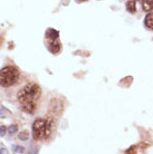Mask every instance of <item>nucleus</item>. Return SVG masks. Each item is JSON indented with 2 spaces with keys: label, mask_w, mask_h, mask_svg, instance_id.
Returning a JSON list of instances; mask_svg holds the SVG:
<instances>
[{
  "label": "nucleus",
  "mask_w": 153,
  "mask_h": 154,
  "mask_svg": "<svg viewBox=\"0 0 153 154\" xmlns=\"http://www.w3.org/2000/svg\"><path fill=\"white\" fill-rule=\"evenodd\" d=\"M54 127L53 121L50 119H37L33 124V137L34 140H45L52 134Z\"/></svg>",
  "instance_id": "obj_1"
},
{
  "label": "nucleus",
  "mask_w": 153,
  "mask_h": 154,
  "mask_svg": "<svg viewBox=\"0 0 153 154\" xmlns=\"http://www.w3.org/2000/svg\"><path fill=\"white\" fill-rule=\"evenodd\" d=\"M42 94L40 87L36 84H30L23 86L17 94V98L19 100L20 104L25 103H30V102H36L38 100L39 96Z\"/></svg>",
  "instance_id": "obj_2"
},
{
  "label": "nucleus",
  "mask_w": 153,
  "mask_h": 154,
  "mask_svg": "<svg viewBox=\"0 0 153 154\" xmlns=\"http://www.w3.org/2000/svg\"><path fill=\"white\" fill-rule=\"evenodd\" d=\"M19 79V70L14 66H6L0 69V86L10 87Z\"/></svg>",
  "instance_id": "obj_3"
},
{
  "label": "nucleus",
  "mask_w": 153,
  "mask_h": 154,
  "mask_svg": "<svg viewBox=\"0 0 153 154\" xmlns=\"http://www.w3.org/2000/svg\"><path fill=\"white\" fill-rule=\"evenodd\" d=\"M47 48L50 53L53 54H57L58 51L61 50V42H58L57 39H48V42H47Z\"/></svg>",
  "instance_id": "obj_4"
},
{
  "label": "nucleus",
  "mask_w": 153,
  "mask_h": 154,
  "mask_svg": "<svg viewBox=\"0 0 153 154\" xmlns=\"http://www.w3.org/2000/svg\"><path fill=\"white\" fill-rule=\"evenodd\" d=\"M21 109H23V112L33 114L35 112V109H36V102H30V103L21 104Z\"/></svg>",
  "instance_id": "obj_5"
},
{
  "label": "nucleus",
  "mask_w": 153,
  "mask_h": 154,
  "mask_svg": "<svg viewBox=\"0 0 153 154\" xmlns=\"http://www.w3.org/2000/svg\"><path fill=\"white\" fill-rule=\"evenodd\" d=\"M58 35H59L58 30H55L53 28H48L46 32H45V36H46L47 39H57Z\"/></svg>",
  "instance_id": "obj_6"
},
{
  "label": "nucleus",
  "mask_w": 153,
  "mask_h": 154,
  "mask_svg": "<svg viewBox=\"0 0 153 154\" xmlns=\"http://www.w3.org/2000/svg\"><path fill=\"white\" fill-rule=\"evenodd\" d=\"M142 9L149 12L153 9V0H143L142 1Z\"/></svg>",
  "instance_id": "obj_7"
},
{
  "label": "nucleus",
  "mask_w": 153,
  "mask_h": 154,
  "mask_svg": "<svg viewBox=\"0 0 153 154\" xmlns=\"http://www.w3.org/2000/svg\"><path fill=\"white\" fill-rule=\"evenodd\" d=\"M126 9L127 11L131 12V14H134L136 11V4H135V0H130L126 4Z\"/></svg>",
  "instance_id": "obj_8"
},
{
  "label": "nucleus",
  "mask_w": 153,
  "mask_h": 154,
  "mask_svg": "<svg viewBox=\"0 0 153 154\" xmlns=\"http://www.w3.org/2000/svg\"><path fill=\"white\" fill-rule=\"evenodd\" d=\"M145 26L149 29H153V14H148V16L145 17Z\"/></svg>",
  "instance_id": "obj_9"
},
{
  "label": "nucleus",
  "mask_w": 153,
  "mask_h": 154,
  "mask_svg": "<svg viewBox=\"0 0 153 154\" xmlns=\"http://www.w3.org/2000/svg\"><path fill=\"white\" fill-rule=\"evenodd\" d=\"M17 131H18V126H17L16 124H12V125H10V126H9V128H8V132H9L10 134L17 133Z\"/></svg>",
  "instance_id": "obj_10"
},
{
  "label": "nucleus",
  "mask_w": 153,
  "mask_h": 154,
  "mask_svg": "<svg viewBox=\"0 0 153 154\" xmlns=\"http://www.w3.org/2000/svg\"><path fill=\"white\" fill-rule=\"evenodd\" d=\"M28 136H29V134H28V132L27 131H23V132H21V133H19V139L21 140V141H26V140H28Z\"/></svg>",
  "instance_id": "obj_11"
},
{
  "label": "nucleus",
  "mask_w": 153,
  "mask_h": 154,
  "mask_svg": "<svg viewBox=\"0 0 153 154\" xmlns=\"http://www.w3.org/2000/svg\"><path fill=\"white\" fill-rule=\"evenodd\" d=\"M6 133H7V127L4 126V125L0 126V136H5Z\"/></svg>",
  "instance_id": "obj_12"
},
{
  "label": "nucleus",
  "mask_w": 153,
  "mask_h": 154,
  "mask_svg": "<svg viewBox=\"0 0 153 154\" xmlns=\"http://www.w3.org/2000/svg\"><path fill=\"white\" fill-rule=\"evenodd\" d=\"M14 151H15L16 153H23V147H21V146H14Z\"/></svg>",
  "instance_id": "obj_13"
},
{
  "label": "nucleus",
  "mask_w": 153,
  "mask_h": 154,
  "mask_svg": "<svg viewBox=\"0 0 153 154\" xmlns=\"http://www.w3.org/2000/svg\"><path fill=\"white\" fill-rule=\"evenodd\" d=\"M1 152H2V153H8L7 151L5 150V149H2V150H0V153H1Z\"/></svg>",
  "instance_id": "obj_14"
},
{
  "label": "nucleus",
  "mask_w": 153,
  "mask_h": 154,
  "mask_svg": "<svg viewBox=\"0 0 153 154\" xmlns=\"http://www.w3.org/2000/svg\"><path fill=\"white\" fill-rule=\"evenodd\" d=\"M80 2H84V1H87V0H78Z\"/></svg>",
  "instance_id": "obj_15"
}]
</instances>
